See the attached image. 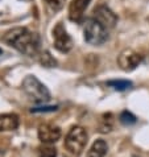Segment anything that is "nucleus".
Masks as SVG:
<instances>
[{
	"label": "nucleus",
	"mask_w": 149,
	"mask_h": 157,
	"mask_svg": "<svg viewBox=\"0 0 149 157\" xmlns=\"http://www.w3.org/2000/svg\"><path fill=\"white\" fill-rule=\"evenodd\" d=\"M4 41L8 45L15 48L20 53L33 57L38 54L40 50V38L36 33L30 32L27 28H13L6 33Z\"/></svg>",
	"instance_id": "f257e3e1"
},
{
	"label": "nucleus",
	"mask_w": 149,
	"mask_h": 157,
	"mask_svg": "<svg viewBox=\"0 0 149 157\" xmlns=\"http://www.w3.org/2000/svg\"><path fill=\"white\" fill-rule=\"evenodd\" d=\"M83 36H85L86 42H89L90 45L98 46L107 41L108 33H107V29L99 21H96L94 17H91V19H87L85 21Z\"/></svg>",
	"instance_id": "f03ea898"
},
{
	"label": "nucleus",
	"mask_w": 149,
	"mask_h": 157,
	"mask_svg": "<svg viewBox=\"0 0 149 157\" xmlns=\"http://www.w3.org/2000/svg\"><path fill=\"white\" fill-rule=\"evenodd\" d=\"M23 89L33 100L38 103H45L50 100V93L45 85H42L34 75H28L23 81Z\"/></svg>",
	"instance_id": "7ed1b4c3"
},
{
	"label": "nucleus",
	"mask_w": 149,
	"mask_h": 157,
	"mask_svg": "<svg viewBox=\"0 0 149 157\" xmlns=\"http://www.w3.org/2000/svg\"><path fill=\"white\" fill-rule=\"evenodd\" d=\"M87 144V132L81 125H75L67 132L65 139V147L73 155H79Z\"/></svg>",
	"instance_id": "20e7f679"
},
{
	"label": "nucleus",
	"mask_w": 149,
	"mask_h": 157,
	"mask_svg": "<svg viewBox=\"0 0 149 157\" xmlns=\"http://www.w3.org/2000/svg\"><path fill=\"white\" fill-rule=\"evenodd\" d=\"M143 62V56L133 49H124L117 57V63L121 70L132 71Z\"/></svg>",
	"instance_id": "39448f33"
},
{
	"label": "nucleus",
	"mask_w": 149,
	"mask_h": 157,
	"mask_svg": "<svg viewBox=\"0 0 149 157\" xmlns=\"http://www.w3.org/2000/svg\"><path fill=\"white\" fill-rule=\"evenodd\" d=\"M53 40H54V48L57 50L67 53L73 48V40L69 36L67 30L65 29L62 23H58L53 29Z\"/></svg>",
	"instance_id": "423d86ee"
},
{
	"label": "nucleus",
	"mask_w": 149,
	"mask_h": 157,
	"mask_svg": "<svg viewBox=\"0 0 149 157\" xmlns=\"http://www.w3.org/2000/svg\"><path fill=\"white\" fill-rule=\"evenodd\" d=\"M94 19L99 21L106 29H112L117 23V17L107 6H99L94 10Z\"/></svg>",
	"instance_id": "0eeeda50"
},
{
	"label": "nucleus",
	"mask_w": 149,
	"mask_h": 157,
	"mask_svg": "<svg viewBox=\"0 0 149 157\" xmlns=\"http://www.w3.org/2000/svg\"><path fill=\"white\" fill-rule=\"evenodd\" d=\"M61 135V128L54 124H42L38 128V139L44 144H54L59 140Z\"/></svg>",
	"instance_id": "6e6552de"
},
{
	"label": "nucleus",
	"mask_w": 149,
	"mask_h": 157,
	"mask_svg": "<svg viewBox=\"0 0 149 157\" xmlns=\"http://www.w3.org/2000/svg\"><path fill=\"white\" fill-rule=\"evenodd\" d=\"M91 0H71L69 6V17L74 23H82L85 12Z\"/></svg>",
	"instance_id": "1a4fd4ad"
},
{
	"label": "nucleus",
	"mask_w": 149,
	"mask_h": 157,
	"mask_svg": "<svg viewBox=\"0 0 149 157\" xmlns=\"http://www.w3.org/2000/svg\"><path fill=\"white\" fill-rule=\"evenodd\" d=\"M20 124V119L16 114H2L0 115V132L15 131Z\"/></svg>",
	"instance_id": "9d476101"
},
{
	"label": "nucleus",
	"mask_w": 149,
	"mask_h": 157,
	"mask_svg": "<svg viewBox=\"0 0 149 157\" xmlns=\"http://www.w3.org/2000/svg\"><path fill=\"white\" fill-rule=\"evenodd\" d=\"M107 152H108L107 143L104 141L103 139H99V140H96L93 145H91L87 156L89 157H104L107 155Z\"/></svg>",
	"instance_id": "9b49d317"
},
{
	"label": "nucleus",
	"mask_w": 149,
	"mask_h": 157,
	"mask_svg": "<svg viewBox=\"0 0 149 157\" xmlns=\"http://www.w3.org/2000/svg\"><path fill=\"white\" fill-rule=\"evenodd\" d=\"M38 156L40 157H57V149L52 147V144H45L38 148Z\"/></svg>",
	"instance_id": "f8f14e48"
},
{
	"label": "nucleus",
	"mask_w": 149,
	"mask_h": 157,
	"mask_svg": "<svg viewBox=\"0 0 149 157\" xmlns=\"http://www.w3.org/2000/svg\"><path fill=\"white\" fill-rule=\"evenodd\" d=\"M107 85L111 86L112 89H115L117 91H125V90H129L131 87H132V83H131L129 81H121V79H119V81H109Z\"/></svg>",
	"instance_id": "ddd939ff"
},
{
	"label": "nucleus",
	"mask_w": 149,
	"mask_h": 157,
	"mask_svg": "<svg viewBox=\"0 0 149 157\" xmlns=\"http://www.w3.org/2000/svg\"><path fill=\"white\" fill-rule=\"evenodd\" d=\"M120 123L124 124V125H131V124H135L136 123V116L132 115L131 112L128 111H123L120 114Z\"/></svg>",
	"instance_id": "4468645a"
},
{
	"label": "nucleus",
	"mask_w": 149,
	"mask_h": 157,
	"mask_svg": "<svg viewBox=\"0 0 149 157\" xmlns=\"http://www.w3.org/2000/svg\"><path fill=\"white\" fill-rule=\"evenodd\" d=\"M41 63L44 65V66H46V67H52V66H54L55 65V59L52 57L48 52H44V53L41 54Z\"/></svg>",
	"instance_id": "2eb2a0df"
},
{
	"label": "nucleus",
	"mask_w": 149,
	"mask_h": 157,
	"mask_svg": "<svg viewBox=\"0 0 149 157\" xmlns=\"http://www.w3.org/2000/svg\"><path fill=\"white\" fill-rule=\"evenodd\" d=\"M45 2L49 6L50 10H53V11H59L65 4V0H45Z\"/></svg>",
	"instance_id": "dca6fc26"
},
{
	"label": "nucleus",
	"mask_w": 149,
	"mask_h": 157,
	"mask_svg": "<svg viewBox=\"0 0 149 157\" xmlns=\"http://www.w3.org/2000/svg\"><path fill=\"white\" fill-rule=\"evenodd\" d=\"M57 107L55 106H49V107H34L30 110V112H52L55 111Z\"/></svg>",
	"instance_id": "f3484780"
},
{
	"label": "nucleus",
	"mask_w": 149,
	"mask_h": 157,
	"mask_svg": "<svg viewBox=\"0 0 149 157\" xmlns=\"http://www.w3.org/2000/svg\"><path fill=\"white\" fill-rule=\"evenodd\" d=\"M2 53H3V52H2V50H0V54H2Z\"/></svg>",
	"instance_id": "a211bd4d"
}]
</instances>
